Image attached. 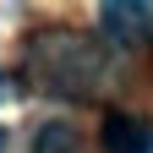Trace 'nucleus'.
<instances>
[{"instance_id": "nucleus-1", "label": "nucleus", "mask_w": 153, "mask_h": 153, "mask_svg": "<svg viewBox=\"0 0 153 153\" xmlns=\"http://www.w3.org/2000/svg\"><path fill=\"white\" fill-rule=\"evenodd\" d=\"M104 153H153V126L142 115L109 109L104 115Z\"/></svg>"}, {"instance_id": "nucleus-2", "label": "nucleus", "mask_w": 153, "mask_h": 153, "mask_svg": "<svg viewBox=\"0 0 153 153\" xmlns=\"http://www.w3.org/2000/svg\"><path fill=\"white\" fill-rule=\"evenodd\" d=\"M99 22H104V33L115 38V44H137V38L153 33V11L148 6H126V0H109V6L99 11Z\"/></svg>"}, {"instance_id": "nucleus-3", "label": "nucleus", "mask_w": 153, "mask_h": 153, "mask_svg": "<svg viewBox=\"0 0 153 153\" xmlns=\"http://www.w3.org/2000/svg\"><path fill=\"white\" fill-rule=\"evenodd\" d=\"M0 93H6V71H0Z\"/></svg>"}]
</instances>
